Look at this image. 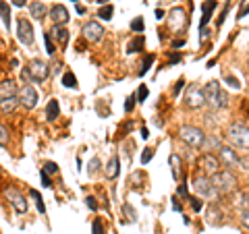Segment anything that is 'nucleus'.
Returning <instances> with one entry per match:
<instances>
[{"label": "nucleus", "mask_w": 249, "mask_h": 234, "mask_svg": "<svg viewBox=\"0 0 249 234\" xmlns=\"http://www.w3.org/2000/svg\"><path fill=\"white\" fill-rule=\"evenodd\" d=\"M4 197L9 199V203H11L15 209H17V214H25V212H27V199L23 197L21 193L9 189V191H4Z\"/></svg>", "instance_id": "nucleus-13"}, {"label": "nucleus", "mask_w": 249, "mask_h": 234, "mask_svg": "<svg viewBox=\"0 0 249 234\" xmlns=\"http://www.w3.org/2000/svg\"><path fill=\"white\" fill-rule=\"evenodd\" d=\"M121 172V162H119V155H112L110 162H108V166H106V176L108 178H116Z\"/></svg>", "instance_id": "nucleus-19"}, {"label": "nucleus", "mask_w": 249, "mask_h": 234, "mask_svg": "<svg viewBox=\"0 0 249 234\" xmlns=\"http://www.w3.org/2000/svg\"><path fill=\"white\" fill-rule=\"evenodd\" d=\"M42 170H44L46 174H56V172H58V166H56V164H54V162H46Z\"/></svg>", "instance_id": "nucleus-31"}, {"label": "nucleus", "mask_w": 249, "mask_h": 234, "mask_svg": "<svg viewBox=\"0 0 249 234\" xmlns=\"http://www.w3.org/2000/svg\"><path fill=\"white\" fill-rule=\"evenodd\" d=\"M73 2H75V4H77V2H79V0H73Z\"/></svg>", "instance_id": "nucleus-55"}, {"label": "nucleus", "mask_w": 249, "mask_h": 234, "mask_svg": "<svg viewBox=\"0 0 249 234\" xmlns=\"http://www.w3.org/2000/svg\"><path fill=\"white\" fill-rule=\"evenodd\" d=\"M85 203H88L89 209H98V203H96V199H93V197H88V199H85Z\"/></svg>", "instance_id": "nucleus-45"}, {"label": "nucleus", "mask_w": 249, "mask_h": 234, "mask_svg": "<svg viewBox=\"0 0 249 234\" xmlns=\"http://www.w3.org/2000/svg\"><path fill=\"white\" fill-rule=\"evenodd\" d=\"M15 6H25V0H11Z\"/></svg>", "instance_id": "nucleus-50"}, {"label": "nucleus", "mask_w": 249, "mask_h": 234, "mask_svg": "<svg viewBox=\"0 0 249 234\" xmlns=\"http://www.w3.org/2000/svg\"><path fill=\"white\" fill-rule=\"evenodd\" d=\"M142 139H147V129H142Z\"/></svg>", "instance_id": "nucleus-53"}, {"label": "nucleus", "mask_w": 249, "mask_h": 234, "mask_svg": "<svg viewBox=\"0 0 249 234\" xmlns=\"http://www.w3.org/2000/svg\"><path fill=\"white\" fill-rule=\"evenodd\" d=\"M154 15H156V19L160 21L162 17H164V11H162V9H156V13H154Z\"/></svg>", "instance_id": "nucleus-49"}, {"label": "nucleus", "mask_w": 249, "mask_h": 234, "mask_svg": "<svg viewBox=\"0 0 249 234\" xmlns=\"http://www.w3.org/2000/svg\"><path fill=\"white\" fill-rule=\"evenodd\" d=\"M143 44H145V37H143V35H137L133 42H129V46H127V52H129V54H137V52H142Z\"/></svg>", "instance_id": "nucleus-23"}, {"label": "nucleus", "mask_w": 249, "mask_h": 234, "mask_svg": "<svg viewBox=\"0 0 249 234\" xmlns=\"http://www.w3.org/2000/svg\"><path fill=\"white\" fill-rule=\"evenodd\" d=\"M17 35H19V42H21V44H25V46H31V44H34V29H31V23H29L25 17L19 19Z\"/></svg>", "instance_id": "nucleus-11"}, {"label": "nucleus", "mask_w": 249, "mask_h": 234, "mask_svg": "<svg viewBox=\"0 0 249 234\" xmlns=\"http://www.w3.org/2000/svg\"><path fill=\"white\" fill-rule=\"evenodd\" d=\"M123 212H127V214H129V222H135V220H137V214H135V209L131 207L129 203H124V205H123Z\"/></svg>", "instance_id": "nucleus-33"}, {"label": "nucleus", "mask_w": 249, "mask_h": 234, "mask_svg": "<svg viewBox=\"0 0 249 234\" xmlns=\"http://www.w3.org/2000/svg\"><path fill=\"white\" fill-rule=\"evenodd\" d=\"M13 96H19L15 83L13 81H2V85H0V98H13Z\"/></svg>", "instance_id": "nucleus-21"}, {"label": "nucleus", "mask_w": 249, "mask_h": 234, "mask_svg": "<svg viewBox=\"0 0 249 234\" xmlns=\"http://www.w3.org/2000/svg\"><path fill=\"white\" fill-rule=\"evenodd\" d=\"M19 104L23 108H27V110H31V108H36L37 104V91L31 87V85H23V87L19 89Z\"/></svg>", "instance_id": "nucleus-8"}, {"label": "nucleus", "mask_w": 249, "mask_h": 234, "mask_svg": "<svg viewBox=\"0 0 249 234\" xmlns=\"http://www.w3.org/2000/svg\"><path fill=\"white\" fill-rule=\"evenodd\" d=\"M216 6H218L216 0H206V2L201 4V11H204V17H201V23H199L201 29H204V27H206V23H208L210 19H212V13H214Z\"/></svg>", "instance_id": "nucleus-16"}, {"label": "nucleus", "mask_w": 249, "mask_h": 234, "mask_svg": "<svg viewBox=\"0 0 249 234\" xmlns=\"http://www.w3.org/2000/svg\"><path fill=\"white\" fill-rule=\"evenodd\" d=\"M137 102H145V98H147V87L145 85H139V89H137Z\"/></svg>", "instance_id": "nucleus-32"}, {"label": "nucleus", "mask_w": 249, "mask_h": 234, "mask_svg": "<svg viewBox=\"0 0 249 234\" xmlns=\"http://www.w3.org/2000/svg\"><path fill=\"white\" fill-rule=\"evenodd\" d=\"M178 195H181V197H187V199H189V193H187V186H185V184L178 186Z\"/></svg>", "instance_id": "nucleus-46"}, {"label": "nucleus", "mask_w": 249, "mask_h": 234, "mask_svg": "<svg viewBox=\"0 0 249 234\" xmlns=\"http://www.w3.org/2000/svg\"><path fill=\"white\" fill-rule=\"evenodd\" d=\"M239 217H241V224H243L245 228H249V209H243V212L239 214Z\"/></svg>", "instance_id": "nucleus-38"}, {"label": "nucleus", "mask_w": 249, "mask_h": 234, "mask_svg": "<svg viewBox=\"0 0 249 234\" xmlns=\"http://www.w3.org/2000/svg\"><path fill=\"white\" fill-rule=\"evenodd\" d=\"M185 104L191 108V110H197L206 104V93L204 89H197V87H189L185 93Z\"/></svg>", "instance_id": "nucleus-7"}, {"label": "nucleus", "mask_w": 249, "mask_h": 234, "mask_svg": "<svg viewBox=\"0 0 249 234\" xmlns=\"http://www.w3.org/2000/svg\"><path fill=\"white\" fill-rule=\"evenodd\" d=\"M29 195H31V197H34V199L37 201V203H40V201H42V197H40V193H37L36 189H31V191H29Z\"/></svg>", "instance_id": "nucleus-47"}, {"label": "nucleus", "mask_w": 249, "mask_h": 234, "mask_svg": "<svg viewBox=\"0 0 249 234\" xmlns=\"http://www.w3.org/2000/svg\"><path fill=\"white\" fill-rule=\"evenodd\" d=\"M40 178H42V184H44V186H50V176H48V174H46V172H44V170H42V172H40Z\"/></svg>", "instance_id": "nucleus-44"}, {"label": "nucleus", "mask_w": 249, "mask_h": 234, "mask_svg": "<svg viewBox=\"0 0 249 234\" xmlns=\"http://www.w3.org/2000/svg\"><path fill=\"white\" fill-rule=\"evenodd\" d=\"M218 160L224 162V166L227 168L241 166V158L237 155L235 150H231V147H220V150H218Z\"/></svg>", "instance_id": "nucleus-12"}, {"label": "nucleus", "mask_w": 249, "mask_h": 234, "mask_svg": "<svg viewBox=\"0 0 249 234\" xmlns=\"http://www.w3.org/2000/svg\"><path fill=\"white\" fill-rule=\"evenodd\" d=\"M27 73H29V79L31 81H36V83H42L48 79V75H50V68L48 65H46L44 60L40 58H36V60H31L29 62V67H27Z\"/></svg>", "instance_id": "nucleus-5"}, {"label": "nucleus", "mask_w": 249, "mask_h": 234, "mask_svg": "<svg viewBox=\"0 0 249 234\" xmlns=\"http://www.w3.org/2000/svg\"><path fill=\"white\" fill-rule=\"evenodd\" d=\"M193 189H196L201 197H212V195L216 193L214 183H212L210 176H197L196 181H193Z\"/></svg>", "instance_id": "nucleus-10"}, {"label": "nucleus", "mask_w": 249, "mask_h": 234, "mask_svg": "<svg viewBox=\"0 0 249 234\" xmlns=\"http://www.w3.org/2000/svg\"><path fill=\"white\" fill-rule=\"evenodd\" d=\"M50 35H54V40H56L60 46H67V42H69V31L62 25H54Z\"/></svg>", "instance_id": "nucleus-18"}, {"label": "nucleus", "mask_w": 249, "mask_h": 234, "mask_svg": "<svg viewBox=\"0 0 249 234\" xmlns=\"http://www.w3.org/2000/svg\"><path fill=\"white\" fill-rule=\"evenodd\" d=\"M135 100H137V96H129V98H127V102H124V112H131V110H133Z\"/></svg>", "instance_id": "nucleus-37"}, {"label": "nucleus", "mask_w": 249, "mask_h": 234, "mask_svg": "<svg viewBox=\"0 0 249 234\" xmlns=\"http://www.w3.org/2000/svg\"><path fill=\"white\" fill-rule=\"evenodd\" d=\"M96 2H100V4H102V6H104V4L108 2V0H96Z\"/></svg>", "instance_id": "nucleus-54"}, {"label": "nucleus", "mask_w": 249, "mask_h": 234, "mask_svg": "<svg viewBox=\"0 0 249 234\" xmlns=\"http://www.w3.org/2000/svg\"><path fill=\"white\" fill-rule=\"evenodd\" d=\"M62 85H65V87H77L75 75L73 73H65V75H62Z\"/></svg>", "instance_id": "nucleus-28"}, {"label": "nucleus", "mask_w": 249, "mask_h": 234, "mask_svg": "<svg viewBox=\"0 0 249 234\" xmlns=\"http://www.w3.org/2000/svg\"><path fill=\"white\" fill-rule=\"evenodd\" d=\"M58 112H60L58 100H50L48 106H46V118H48V120H56L58 118Z\"/></svg>", "instance_id": "nucleus-22"}, {"label": "nucleus", "mask_w": 249, "mask_h": 234, "mask_svg": "<svg viewBox=\"0 0 249 234\" xmlns=\"http://www.w3.org/2000/svg\"><path fill=\"white\" fill-rule=\"evenodd\" d=\"M227 13H229V6H224V11L220 13V17H218V19H216V25H218V27H220V25H222V23H224V19H227Z\"/></svg>", "instance_id": "nucleus-41"}, {"label": "nucleus", "mask_w": 249, "mask_h": 234, "mask_svg": "<svg viewBox=\"0 0 249 234\" xmlns=\"http://www.w3.org/2000/svg\"><path fill=\"white\" fill-rule=\"evenodd\" d=\"M98 166H100V162L93 158L91 162H89V174H96V170H98Z\"/></svg>", "instance_id": "nucleus-42"}, {"label": "nucleus", "mask_w": 249, "mask_h": 234, "mask_svg": "<svg viewBox=\"0 0 249 234\" xmlns=\"http://www.w3.org/2000/svg\"><path fill=\"white\" fill-rule=\"evenodd\" d=\"M6 137H9V131H6V127L2 124V127H0V141H2V147L6 145Z\"/></svg>", "instance_id": "nucleus-39"}, {"label": "nucleus", "mask_w": 249, "mask_h": 234, "mask_svg": "<svg viewBox=\"0 0 249 234\" xmlns=\"http://www.w3.org/2000/svg\"><path fill=\"white\" fill-rule=\"evenodd\" d=\"M224 83H229L232 89H239L241 87V81L237 79V77H232V75H224Z\"/></svg>", "instance_id": "nucleus-30"}, {"label": "nucleus", "mask_w": 249, "mask_h": 234, "mask_svg": "<svg viewBox=\"0 0 249 234\" xmlns=\"http://www.w3.org/2000/svg\"><path fill=\"white\" fill-rule=\"evenodd\" d=\"M0 15H2L4 29H9L11 27V11H9V4H6V2H0Z\"/></svg>", "instance_id": "nucleus-25"}, {"label": "nucleus", "mask_w": 249, "mask_h": 234, "mask_svg": "<svg viewBox=\"0 0 249 234\" xmlns=\"http://www.w3.org/2000/svg\"><path fill=\"white\" fill-rule=\"evenodd\" d=\"M187 23H189V21H187L185 9L177 6V9L170 11V15H168V27H170V31H175V33H181V31H185Z\"/></svg>", "instance_id": "nucleus-6"}, {"label": "nucleus", "mask_w": 249, "mask_h": 234, "mask_svg": "<svg viewBox=\"0 0 249 234\" xmlns=\"http://www.w3.org/2000/svg\"><path fill=\"white\" fill-rule=\"evenodd\" d=\"M152 158H154V150H152V147H145L143 153H142V164H147Z\"/></svg>", "instance_id": "nucleus-34"}, {"label": "nucleus", "mask_w": 249, "mask_h": 234, "mask_svg": "<svg viewBox=\"0 0 249 234\" xmlns=\"http://www.w3.org/2000/svg\"><path fill=\"white\" fill-rule=\"evenodd\" d=\"M183 44H185L183 40H175V42H173V46H175V48H181V46H183Z\"/></svg>", "instance_id": "nucleus-51"}, {"label": "nucleus", "mask_w": 249, "mask_h": 234, "mask_svg": "<svg viewBox=\"0 0 249 234\" xmlns=\"http://www.w3.org/2000/svg\"><path fill=\"white\" fill-rule=\"evenodd\" d=\"M173 207H175V209H177V212H181V203H178V201H177V199H175V201H173Z\"/></svg>", "instance_id": "nucleus-52"}, {"label": "nucleus", "mask_w": 249, "mask_h": 234, "mask_svg": "<svg viewBox=\"0 0 249 234\" xmlns=\"http://www.w3.org/2000/svg\"><path fill=\"white\" fill-rule=\"evenodd\" d=\"M48 15H50V19L54 21V25H62V27H65L69 23V11L62 4H54Z\"/></svg>", "instance_id": "nucleus-15"}, {"label": "nucleus", "mask_w": 249, "mask_h": 234, "mask_svg": "<svg viewBox=\"0 0 249 234\" xmlns=\"http://www.w3.org/2000/svg\"><path fill=\"white\" fill-rule=\"evenodd\" d=\"M227 139L239 150H249V127L243 122H232L227 129Z\"/></svg>", "instance_id": "nucleus-2"}, {"label": "nucleus", "mask_w": 249, "mask_h": 234, "mask_svg": "<svg viewBox=\"0 0 249 234\" xmlns=\"http://www.w3.org/2000/svg\"><path fill=\"white\" fill-rule=\"evenodd\" d=\"M44 44H46V52L52 56V54L56 52V50H54V44H52V37L50 35H44Z\"/></svg>", "instance_id": "nucleus-35"}, {"label": "nucleus", "mask_w": 249, "mask_h": 234, "mask_svg": "<svg viewBox=\"0 0 249 234\" xmlns=\"http://www.w3.org/2000/svg\"><path fill=\"white\" fill-rule=\"evenodd\" d=\"M112 13H114V6H112V4H104V6H100L98 17L104 19V21H110V19H112Z\"/></svg>", "instance_id": "nucleus-26"}, {"label": "nucleus", "mask_w": 249, "mask_h": 234, "mask_svg": "<svg viewBox=\"0 0 249 234\" xmlns=\"http://www.w3.org/2000/svg\"><path fill=\"white\" fill-rule=\"evenodd\" d=\"M93 234H104L102 222H100V220H93Z\"/></svg>", "instance_id": "nucleus-40"}, {"label": "nucleus", "mask_w": 249, "mask_h": 234, "mask_svg": "<svg viewBox=\"0 0 249 234\" xmlns=\"http://www.w3.org/2000/svg\"><path fill=\"white\" fill-rule=\"evenodd\" d=\"M83 35H85V40H89V42H100L104 37V27L100 25L98 21H88L83 25Z\"/></svg>", "instance_id": "nucleus-9"}, {"label": "nucleus", "mask_w": 249, "mask_h": 234, "mask_svg": "<svg viewBox=\"0 0 249 234\" xmlns=\"http://www.w3.org/2000/svg\"><path fill=\"white\" fill-rule=\"evenodd\" d=\"M189 201H191L193 212H201V207H204V203H201V199H199V197H189Z\"/></svg>", "instance_id": "nucleus-36"}, {"label": "nucleus", "mask_w": 249, "mask_h": 234, "mask_svg": "<svg viewBox=\"0 0 249 234\" xmlns=\"http://www.w3.org/2000/svg\"><path fill=\"white\" fill-rule=\"evenodd\" d=\"M247 15H249V2L245 4V9H241V11H239V19H241V17H247Z\"/></svg>", "instance_id": "nucleus-48"}, {"label": "nucleus", "mask_w": 249, "mask_h": 234, "mask_svg": "<svg viewBox=\"0 0 249 234\" xmlns=\"http://www.w3.org/2000/svg\"><path fill=\"white\" fill-rule=\"evenodd\" d=\"M212 183H214V189L218 193H224V195L237 189V178H235V174H232L231 170H224V172L214 174L212 176Z\"/></svg>", "instance_id": "nucleus-4"}, {"label": "nucleus", "mask_w": 249, "mask_h": 234, "mask_svg": "<svg viewBox=\"0 0 249 234\" xmlns=\"http://www.w3.org/2000/svg\"><path fill=\"white\" fill-rule=\"evenodd\" d=\"M29 13H31V17H34V19L42 21L46 17V13H50V11L46 9L44 2H29Z\"/></svg>", "instance_id": "nucleus-17"}, {"label": "nucleus", "mask_w": 249, "mask_h": 234, "mask_svg": "<svg viewBox=\"0 0 249 234\" xmlns=\"http://www.w3.org/2000/svg\"><path fill=\"white\" fill-rule=\"evenodd\" d=\"M154 54H147V56L143 58V65H142V68H139V75H145L147 71H150V67L154 65Z\"/></svg>", "instance_id": "nucleus-27"}, {"label": "nucleus", "mask_w": 249, "mask_h": 234, "mask_svg": "<svg viewBox=\"0 0 249 234\" xmlns=\"http://www.w3.org/2000/svg\"><path fill=\"white\" fill-rule=\"evenodd\" d=\"M247 68H249V60H247Z\"/></svg>", "instance_id": "nucleus-56"}, {"label": "nucleus", "mask_w": 249, "mask_h": 234, "mask_svg": "<svg viewBox=\"0 0 249 234\" xmlns=\"http://www.w3.org/2000/svg\"><path fill=\"white\" fill-rule=\"evenodd\" d=\"M19 102V96H13V98H0V110L2 114H9L15 110V106Z\"/></svg>", "instance_id": "nucleus-20"}, {"label": "nucleus", "mask_w": 249, "mask_h": 234, "mask_svg": "<svg viewBox=\"0 0 249 234\" xmlns=\"http://www.w3.org/2000/svg\"><path fill=\"white\" fill-rule=\"evenodd\" d=\"M168 162H170V166H173V176H175V181H178L181 178V158H178L177 153H173L168 158Z\"/></svg>", "instance_id": "nucleus-24"}, {"label": "nucleus", "mask_w": 249, "mask_h": 234, "mask_svg": "<svg viewBox=\"0 0 249 234\" xmlns=\"http://www.w3.org/2000/svg\"><path fill=\"white\" fill-rule=\"evenodd\" d=\"M178 137H181V141L189 147H201L206 141L204 131H199L197 127H189V124H185V127L178 129Z\"/></svg>", "instance_id": "nucleus-3"}, {"label": "nucleus", "mask_w": 249, "mask_h": 234, "mask_svg": "<svg viewBox=\"0 0 249 234\" xmlns=\"http://www.w3.org/2000/svg\"><path fill=\"white\" fill-rule=\"evenodd\" d=\"M201 168H204V172H206V176H214V174H218L220 172V160L216 158V155H212V153H206L204 158H201Z\"/></svg>", "instance_id": "nucleus-14"}, {"label": "nucleus", "mask_w": 249, "mask_h": 234, "mask_svg": "<svg viewBox=\"0 0 249 234\" xmlns=\"http://www.w3.org/2000/svg\"><path fill=\"white\" fill-rule=\"evenodd\" d=\"M206 104L210 108H214V110H220V108H227L229 104V96H227V91H224L220 85H218V81H210L206 85Z\"/></svg>", "instance_id": "nucleus-1"}, {"label": "nucleus", "mask_w": 249, "mask_h": 234, "mask_svg": "<svg viewBox=\"0 0 249 234\" xmlns=\"http://www.w3.org/2000/svg\"><path fill=\"white\" fill-rule=\"evenodd\" d=\"M183 85H185V81H183V79H178V81H177V85H175V89H173V93H175V98L178 96V91H181V89H183Z\"/></svg>", "instance_id": "nucleus-43"}, {"label": "nucleus", "mask_w": 249, "mask_h": 234, "mask_svg": "<svg viewBox=\"0 0 249 234\" xmlns=\"http://www.w3.org/2000/svg\"><path fill=\"white\" fill-rule=\"evenodd\" d=\"M143 19L142 17H135L133 21H131V29H133V31H137V33H142V31H143Z\"/></svg>", "instance_id": "nucleus-29"}]
</instances>
